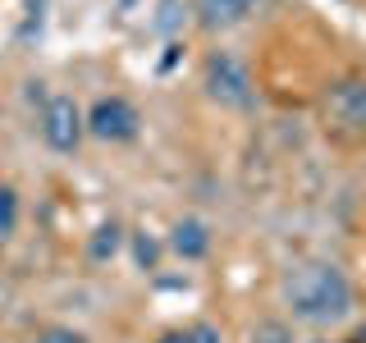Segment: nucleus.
Wrapping results in <instances>:
<instances>
[{
    "mask_svg": "<svg viewBox=\"0 0 366 343\" xmlns=\"http://www.w3.org/2000/svg\"><path fill=\"white\" fill-rule=\"evenodd\" d=\"M284 302L307 325H335L352 312V284L335 261H297L284 274Z\"/></svg>",
    "mask_w": 366,
    "mask_h": 343,
    "instance_id": "f257e3e1",
    "label": "nucleus"
},
{
    "mask_svg": "<svg viewBox=\"0 0 366 343\" xmlns=\"http://www.w3.org/2000/svg\"><path fill=\"white\" fill-rule=\"evenodd\" d=\"M202 87L215 106H229V110H243L252 106V74L243 69V60L229 51H211L206 55V69H202Z\"/></svg>",
    "mask_w": 366,
    "mask_h": 343,
    "instance_id": "f03ea898",
    "label": "nucleus"
},
{
    "mask_svg": "<svg viewBox=\"0 0 366 343\" xmlns=\"http://www.w3.org/2000/svg\"><path fill=\"white\" fill-rule=\"evenodd\" d=\"M320 114L335 133H366V78H339L330 83Z\"/></svg>",
    "mask_w": 366,
    "mask_h": 343,
    "instance_id": "7ed1b4c3",
    "label": "nucleus"
},
{
    "mask_svg": "<svg viewBox=\"0 0 366 343\" xmlns=\"http://www.w3.org/2000/svg\"><path fill=\"white\" fill-rule=\"evenodd\" d=\"M83 124H87L92 137H101V142H133L137 129H142V114H137V106L124 101V96H101L97 106L83 114Z\"/></svg>",
    "mask_w": 366,
    "mask_h": 343,
    "instance_id": "20e7f679",
    "label": "nucleus"
},
{
    "mask_svg": "<svg viewBox=\"0 0 366 343\" xmlns=\"http://www.w3.org/2000/svg\"><path fill=\"white\" fill-rule=\"evenodd\" d=\"M87 124H83V110H78L74 96H51L41 110V137L51 151H74L78 142H83Z\"/></svg>",
    "mask_w": 366,
    "mask_h": 343,
    "instance_id": "39448f33",
    "label": "nucleus"
},
{
    "mask_svg": "<svg viewBox=\"0 0 366 343\" xmlns=\"http://www.w3.org/2000/svg\"><path fill=\"white\" fill-rule=\"evenodd\" d=\"M169 247H174L183 261H202L206 252H211V229L202 220H179L174 234H169Z\"/></svg>",
    "mask_w": 366,
    "mask_h": 343,
    "instance_id": "423d86ee",
    "label": "nucleus"
},
{
    "mask_svg": "<svg viewBox=\"0 0 366 343\" xmlns=\"http://www.w3.org/2000/svg\"><path fill=\"white\" fill-rule=\"evenodd\" d=\"M197 19H202V28H211V32H220V28H238V23L247 19V9H238L234 0H197Z\"/></svg>",
    "mask_w": 366,
    "mask_h": 343,
    "instance_id": "0eeeda50",
    "label": "nucleus"
},
{
    "mask_svg": "<svg viewBox=\"0 0 366 343\" xmlns=\"http://www.w3.org/2000/svg\"><path fill=\"white\" fill-rule=\"evenodd\" d=\"M119 243H124V234H119V224H101L97 234H92V261H110L114 252H119Z\"/></svg>",
    "mask_w": 366,
    "mask_h": 343,
    "instance_id": "6e6552de",
    "label": "nucleus"
},
{
    "mask_svg": "<svg viewBox=\"0 0 366 343\" xmlns=\"http://www.w3.org/2000/svg\"><path fill=\"white\" fill-rule=\"evenodd\" d=\"M14 224H19V192L9 183H0V243L14 234Z\"/></svg>",
    "mask_w": 366,
    "mask_h": 343,
    "instance_id": "1a4fd4ad",
    "label": "nucleus"
},
{
    "mask_svg": "<svg viewBox=\"0 0 366 343\" xmlns=\"http://www.w3.org/2000/svg\"><path fill=\"white\" fill-rule=\"evenodd\" d=\"M252 343H293V329L284 325V320H261V325L252 329Z\"/></svg>",
    "mask_w": 366,
    "mask_h": 343,
    "instance_id": "9d476101",
    "label": "nucleus"
},
{
    "mask_svg": "<svg viewBox=\"0 0 366 343\" xmlns=\"http://www.w3.org/2000/svg\"><path fill=\"white\" fill-rule=\"evenodd\" d=\"M133 257H137V266H142V270H152V266H156V257H160V243H156V238H147V234H137Z\"/></svg>",
    "mask_w": 366,
    "mask_h": 343,
    "instance_id": "9b49d317",
    "label": "nucleus"
},
{
    "mask_svg": "<svg viewBox=\"0 0 366 343\" xmlns=\"http://www.w3.org/2000/svg\"><path fill=\"white\" fill-rule=\"evenodd\" d=\"M37 343H87L78 329H69V325H51V329H41Z\"/></svg>",
    "mask_w": 366,
    "mask_h": 343,
    "instance_id": "f8f14e48",
    "label": "nucleus"
},
{
    "mask_svg": "<svg viewBox=\"0 0 366 343\" xmlns=\"http://www.w3.org/2000/svg\"><path fill=\"white\" fill-rule=\"evenodd\" d=\"M160 32H174L179 28V0H160V19H156Z\"/></svg>",
    "mask_w": 366,
    "mask_h": 343,
    "instance_id": "ddd939ff",
    "label": "nucleus"
},
{
    "mask_svg": "<svg viewBox=\"0 0 366 343\" xmlns=\"http://www.w3.org/2000/svg\"><path fill=\"white\" fill-rule=\"evenodd\" d=\"M188 343H224V339H220V329H215V325H206V320H202V325L188 329Z\"/></svg>",
    "mask_w": 366,
    "mask_h": 343,
    "instance_id": "4468645a",
    "label": "nucleus"
},
{
    "mask_svg": "<svg viewBox=\"0 0 366 343\" xmlns=\"http://www.w3.org/2000/svg\"><path fill=\"white\" fill-rule=\"evenodd\" d=\"M156 343H188V329H169V334H160Z\"/></svg>",
    "mask_w": 366,
    "mask_h": 343,
    "instance_id": "2eb2a0df",
    "label": "nucleus"
},
{
    "mask_svg": "<svg viewBox=\"0 0 366 343\" xmlns=\"http://www.w3.org/2000/svg\"><path fill=\"white\" fill-rule=\"evenodd\" d=\"M234 5H238V9H247V14H252V9H257L261 0H234Z\"/></svg>",
    "mask_w": 366,
    "mask_h": 343,
    "instance_id": "dca6fc26",
    "label": "nucleus"
},
{
    "mask_svg": "<svg viewBox=\"0 0 366 343\" xmlns=\"http://www.w3.org/2000/svg\"><path fill=\"white\" fill-rule=\"evenodd\" d=\"M316 343H330V339H316Z\"/></svg>",
    "mask_w": 366,
    "mask_h": 343,
    "instance_id": "f3484780",
    "label": "nucleus"
}]
</instances>
